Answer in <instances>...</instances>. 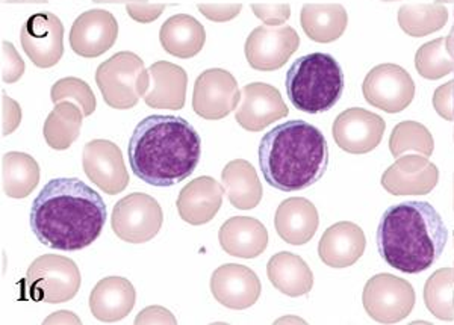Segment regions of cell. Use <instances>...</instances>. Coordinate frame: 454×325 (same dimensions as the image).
I'll list each match as a JSON object with an SVG mask.
<instances>
[{
  "instance_id": "cell-41",
  "label": "cell",
  "mask_w": 454,
  "mask_h": 325,
  "mask_svg": "<svg viewBox=\"0 0 454 325\" xmlns=\"http://www.w3.org/2000/svg\"><path fill=\"white\" fill-rule=\"evenodd\" d=\"M203 16L207 17V20L217 21V23H224V21H231L241 12L243 5L241 4H226V5H211V4H201L197 5Z\"/></svg>"
},
{
  "instance_id": "cell-44",
  "label": "cell",
  "mask_w": 454,
  "mask_h": 325,
  "mask_svg": "<svg viewBox=\"0 0 454 325\" xmlns=\"http://www.w3.org/2000/svg\"><path fill=\"white\" fill-rule=\"evenodd\" d=\"M44 322L46 324H51V322H76V324H81V320H78L72 312H58V313H53L51 318H47Z\"/></svg>"
},
{
  "instance_id": "cell-43",
  "label": "cell",
  "mask_w": 454,
  "mask_h": 325,
  "mask_svg": "<svg viewBox=\"0 0 454 325\" xmlns=\"http://www.w3.org/2000/svg\"><path fill=\"white\" fill-rule=\"evenodd\" d=\"M135 324H176V318L164 307L152 306L138 313Z\"/></svg>"
},
{
  "instance_id": "cell-5",
  "label": "cell",
  "mask_w": 454,
  "mask_h": 325,
  "mask_svg": "<svg viewBox=\"0 0 454 325\" xmlns=\"http://www.w3.org/2000/svg\"><path fill=\"white\" fill-rule=\"evenodd\" d=\"M285 85L295 108L308 114H320L340 102L346 79L335 58L315 52L299 58L289 67Z\"/></svg>"
},
{
  "instance_id": "cell-6",
  "label": "cell",
  "mask_w": 454,
  "mask_h": 325,
  "mask_svg": "<svg viewBox=\"0 0 454 325\" xmlns=\"http://www.w3.org/2000/svg\"><path fill=\"white\" fill-rule=\"evenodd\" d=\"M96 83L105 104L114 109H132L145 97L150 85L145 61L132 52L115 53L98 66Z\"/></svg>"
},
{
  "instance_id": "cell-35",
  "label": "cell",
  "mask_w": 454,
  "mask_h": 325,
  "mask_svg": "<svg viewBox=\"0 0 454 325\" xmlns=\"http://www.w3.org/2000/svg\"><path fill=\"white\" fill-rule=\"evenodd\" d=\"M415 68L419 76L428 81H438L454 72V59L447 49V36L436 38L419 47L415 55Z\"/></svg>"
},
{
  "instance_id": "cell-4",
  "label": "cell",
  "mask_w": 454,
  "mask_h": 325,
  "mask_svg": "<svg viewBox=\"0 0 454 325\" xmlns=\"http://www.w3.org/2000/svg\"><path fill=\"white\" fill-rule=\"evenodd\" d=\"M263 179L284 192L303 191L325 176L329 147L318 128L303 120L276 126L259 144Z\"/></svg>"
},
{
  "instance_id": "cell-10",
  "label": "cell",
  "mask_w": 454,
  "mask_h": 325,
  "mask_svg": "<svg viewBox=\"0 0 454 325\" xmlns=\"http://www.w3.org/2000/svg\"><path fill=\"white\" fill-rule=\"evenodd\" d=\"M368 104L387 114H397L408 108L415 97V83L404 68L382 64L372 68L362 85Z\"/></svg>"
},
{
  "instance_id": "cell-48",
  "label": "cell",
  "mask_w": 454,
  "mask_h": 325,
  "mask_svg": "<svg viewBox=\"0 0 454 325\" xmlns=\"http://www.w3.org/2000/svg\"><path fill=\"white\" fill-rule=\"evenodd\" d=\"M436 4H441V5H444V4H451V5H454V0H434Z\"/></svg>"
},
{
  "instance_id": "cell-9",
  "label": "cell",
  "mask_w": 454,
  "mask_h": 325,
  "mask_svg": "<svg viewBox=\"0 0 454 325\" xmlns=\"http://www.w3.org/2000/svg\"><path fill=\"white\" fill-rule=\"evenodd\" d=\"M162 221L160 203L147 194L134 192L114 206L111 228L124 243L145 244L160 233Z\"/></svg>"
},
{
  "instance_id": "cell-30",
  "label": "cell",
  "mask_w": 454,
  "mask_h": 325,
  "mask_svg": "<svg viewBox=\"0 0 454 325\" xmlns=\"http://www.w3.org/2000/svg\"><path fill=\"white\" fill-rule=\"evenodd\" d=\"M40 182V166L31 155L10 151L2 158V188L11 198H27Z\"/></svg>"
},
{
  "instance_id": "cell-26",
  "label": "cell",
  "mask_w": 454,
  "mask_h": 325,
  "mask_svg": "<svg viewBox=\"0 0 454 325\" xmlns=\"http://www.w3.org/2000/svg\"><path fill=\"white\" fill-rule=\"evenodd\" d=\"M160 42L167 53L181 59H190L201 52L207 42V32L194 17L177 14L160 27Z\"/></svg>"
},
{
  "instance_id": "cell-12",
  "label": "cell",
  "mask_w": 454,
  "mask_h": 325,
  "mask_svg": "<svg viewBox=\"0 0 454 325\" xmlns=\"http://www.w3.org/2000/svg\"><path fill=\"white\" fill-rule=\"evenodd\" d=\"M241 93L232 73L211 68L201 73L194 83L192 109L205 120H222L237 109Z\"/></svg>"
},
{
  "instance_id": "cell-16",
  "label": "cell",
  "mask_w": 454,
  "mask_h": 325,
  "mask_svg": "<svg viewBox=\"0 0 454 325\" xmlns=\"http://www.w3.org/2000/svg\"><path fill=\"white\" fill-rule=\"evenodd\" d=\"M289 114L279 89L262 82L248 83L241 91V104L235 120L248 132H261Z\"/></svg>"
},
{
  "instance_id": "cell-17",
  "label": "cell",
  "mask_w": 454,
  "mask_h": 325,
  "mask_svg": "<svg viewBox=\"0 0 454 325\" xmlns=\"http://www.w3.org/2000/svg\"><path fill=\"white\" fill-rule=\"evenodd\" d=\"M117 36L119 23L109 11H85L73 23L70 46L79 57L98 58L108 52Z\"/></svg>"
},
{
  "instance_id": "cell-14",
  "label": "cell",
  "mask_w": 454,
  "mask_h": 325,
  "mask_svg": "<svg viewBox=\"0 0 454 325\" xmlns=\"http://www.w3.org/2000/svg\"><path fill=\"white\" fill-rule=\"evenodd\" d=\"M20 42L36 67L57 66L64 55V27L52 12H36L21 27Z\"/></svg>"
},
{
  "instance_id": "cell-11",
  "label": "cell",
  "mask_w": 454,
  "mask_h": 325,
  "mask_svg": "<svg viewBox=\"0 0 454 325\" xmlns=\"http://www.w3.org/2000/svg\"><path fill=\"white\" fill-rule=\"evenodd\" d=\"M300 46V36L291 27H259L246 42V58L258 72H274L284 67Z\"/></svg>"
},
{
  "instance_id": "cell-1",
  "label": "cell",
  "mask_w": 454,
  "mask_h": 325,
  "mask_svg": "<svg viewBox=\"0 0 454 325\" xmlns=\"http://www.w3.org/2000/svg\"><path fill=\"white\" fill-rule=\"evenodd\" d=\"M108 217L98 192L79 179H53L32 203L29 222L36 239L53 250L78 251L100 236Z\"/></svg>"
},
{
  "instance_id": "cell-22",
  "label": "cell",
  "mask_w": 454,
  "mask_h": 325,
  "mask_svg": "<svg viewBox=\"0 0 454 325\" xmlns=\"http://www.w3.org/2000/svg\"><path fill=\"white\" fill-rule=\"evenodd\" d=\"M149 74V89L143 97L147 106L171 111L184 108L188 87V74L184 68L171 62L160 61L150 66Z\"/></svg>"
},
{
  "instance_id": "cell-49",
  "label": "cell",
  "mask_w": 454,
  "mask_h": 325,
  "mask_svg": "<svg viewBox=\"0 0 454 325\" xmlns=\"http://www.w3.org/2000/svg\"><path fill=\"white\" fill-rule=\"evenodd\" d=\"M383 2H395V0H383Z\"/></svg>"
},
{
  "instance_id": "cell-51",
  "label": "cell",
  "mask_w": 454,
  "mask_h": 325,
  "mask_svg": "<svg viewBox=\"0 0 454 325\" xmlns=\"http://www.w3.org/2000/svg\"><path fill=\"white\" fill-rule=\"evenodd\" d=\"M2 2H5V0H2Z\"/></svg>"
},
{
  "instance_id": "cell-29",
  "label": "cell",
  "mask_w": 454,
  "mask_h": 325,
  "mask_svg": "<svg viewBox=\"0 0 454 325\" xmlns=\"http://www.w3.org/2000/svg\"><path fill=\"white\" fill-rule=\"evenodd\" d=\"M300 23L312 42L332 43L346 32L348 16L340 4H308L301 10Z\"/></svg>"
},
{
  "instance_id": "cell-23",
  "label": "cell",
  "mask_w": 454,
  "mask_h": 325,
  "mask_svg": "<svg viewBox=\"0 0 454 325\" xmlns=\"http://www.w3.org/2000/svg\"><path fill=\"white\" fill-rule=\"evenodd\" d=\"M318 211L308 198L291 197L280 203L274 217V226L285 243L303 245L309 243L318 230Z\"/></svg>"
},
{
  "instance_id": "cell-39",
  "label": "cell",
  "mask_w": 454,
  "mask_h": 325,
  "mask_svg": "<svg viewBox=\"0 0 454 325\" xmlns=\"http://www.w3.org/2000/svg\"><path fill=\"white\" fill-rule=\"evenodd\" d=\"M434 108L439 117L454 121V79L434 91Z\"/></svg>"
},
{
  "instance_id": "cell-40",
  "label": "cell",
  "mask_w": 454,
  "mask_h": 325,
  "mask_svg": "<svg viewBox=\"0 0 454 325\" xmlns=\"http://www.w3.org/2000/svg\"><path fill=\"white\" fill-rule=\"evenodd\" d=\"M167 5L162 4H147V2H132L126 5V11L130 19L138 23H152L164 12Z\"/></svg>"
},
{
  "instance_id": "cell-33",
  "label": "cell",
  "mask_w": 454,
  "mask_h": 325,
  "mask_svg": "<svg viewBox=\"0 0 454 325\" xmlns=\"http://www.w3.org/2000/svg\"><path fill=\"white\" fill-rule=\"evenodd\" d=\"M424 303L438 320H454L453 269H438L428 277L424 286Z\"/></svg>"
},
{
  "instance_id": "cell-38",
  "label": "cell",
  "mask_w": 454,
  "mask_h": 325,
  "mask_svg": "<svg viewBox=\"0 0 454 325\" xmlns=\"http://www.w3.org/2000/svg\"><path fill=\"white\" fill-rule=\"evenodd\" d=\"M254 16L267 25V27H279L291 17V6L288 4H276V5H252Z\"/></svg>"
},
{
  "instance_id": "cell-7",
  "label": "cell",
  "mask_w": 454,
  "mask_h": 325,
  "mask_svg": "<svg viewBox=\"0 0 454 325\" xmlns=\"http://www.w3.org/2000/svg\"><path fill=\"white\" fill-rule=\"evenodd\" d=\"M21 286L27 298L36 303L61 305L78 294L81 273L72 259L44 254L32 262Z\"/></svg>"
},
{
  "instance_id": "cell-13",
  "label": "cell",
  "mask_w": 454,
  "mask_h": 325,
  "mask_svg": "<svg viewBox=\"0 0 454 325\" xmlns=\"http://www.w3.org/2000/svg\"><path fill=\"white\" fill-rule=\"evenodd\" d=\"M387 123L367 109L350 108L340 112L332 126L336 145L351 155H365L382 143Z\"/></svg>"
},
{
  "instance_id": "cell-19",
  "label": "cell",
  "mask_w": 454,
  "mask_h": 325,
  "mask_svg": "<svg viewBox=\"0 0 454 325\" xmlns=\"http://www.w3.org/2000/svg\"><path fill=\"white\" fill-rule=\"evenodd\" d=\"M439 170L427 158L400 156L382 176V186L393 196H426L438 185Z\"/></svg>"
},
{
  "instance_id": "cell-15",
  "label": "cell",
  "mask_w": 454,
  "mask_h": 325,
  "mask_svg": "<svg viewBox=\"0 0 454 325\" xmlns=\"http://www.w3.org/2000/svg\"><path fill=\"white\" fill-rule=\"evenodd\" d=\"M82 166L88 179L109 196L123 192L129 185L123 153L111 141H90L83 147Z\"/></svg>"
},
{
  "instance_id": "cell-34",
  "label": "cell",
  "mask_w": 454,
  "mask_h": 325,
  "mask_svg": "<svg viewBox=\"0 0 454 325\" xmlns=\"http://www.w3.org/2000/svg\"><path fill=\"white\" fill-rule=\"evenodd\" d=\"M389 150L394 158H400L408 151H415L428 158L434 153V136L430 130L419 121H402L394 128L389 138Z\"/></svg>"
},
{
  "instance_id": "cell-45",
  "label": "cell",
  "mask_w": 454,
  "mask_h": 325,
  "mask_svg": "<svg viewBox=\"0 0 454 325\" xmlns=\"http://www.w3.org/2000/svg\"><path fill=\"white\" fill-rule=\"evenodd\" d=\"M447 49H449L450 55H451L454 59V21L451 31H450L449 35H447Z\"/></svg>"
},
{
  "instance_id": "cell-32",
  "label": "cell",
  "mask_w": 454,
  "mask_h": 325,
  "mask_svg": "<svg viewBox=\"0 0 454 325\" xmlns=\"http://www.w3.org/2000/svg\"><path fill=\"white\" fill-rule=\"evenodd\" d=\"M449 21V10L441 4H409L398 10V25L409 36L421 38L438 32Z\"/></svg>"
},
{
  "instance_id": "cell-21",
  "label": "cell",
  "mask_w": 454,
  "mask_h": 325,
  "mask_svg": "<svg viewBox=\"0 0 454 325\" xmlns=\"http://www.w3.org/2000/svg\"><path fill=\"white\" fill-rule=\"evenodd\" d=\"M224 188L212 177H197L182 190L177 198V211L184 221L201 226L217 215L223 205Z\"/></svg>"
},
{
  "instance_id": "cell-28",
  "label": "cell",
  "mask_w": 454,
  "mask_h": 325,
  "mask_svg": "<svg viewBox=\"0 0 454 325\" xmlns=\"http://www.w3.org/2000/svg\"><path fill=\"white\" fill-rule=\"evenodd\" d=\"M229 202L233 207L248 211L262 200V185L254 166L244 159L231 160L222 173Z\"/></svg>"
},
{
  "instance_id": "cell-46",
  "label": "cell",
  "mask_w": 454,
  "mask_h": 325,
  "mask_svg": "<svg viewBox=\"0 0 454 325\" xmlns=\"http://www.w3.org/2000/svg\"><path fill=\"white\" fill-rule=\"evenodd\" d=\"M96 4H132V2H147V0H93Z\"/></svg>"
},
{
  "instance_id": "cell-24",
  "label": "cell",
  "mask_w": 454,
  "mask_h": 325,
  "mask_svg": "<svg viewBox=\"0 0 454 325\" xmlns=\"http://www.w3.org/2000/svg\"><path fill=\"white\" fill-rule=\"evenodd\" d=\"M218 241L229 256L254 259L269 245V232L256 218H229L218 233Z\"/></svg>"
},
{
  "instance_id": "cell-31",
  "label": "cell",
  "mask_w": 454,
  "mask_h": 325,
  "mask_svg": "<svg viewBox=\"0 0 454 325\" xmlns=\"http://www.w3.org/2000/svg\"><path fill=\"white\" fill-rule=\"evenodd\" d=\"M82 109L70 100L59 102L44 123V138L51 149L67 150L82 129Z\"/></svg>"
},
{
  "instance_id": "cell-52",
  "label": "cell",
  "mask_w": 454,
  "mask_h": 325,
  "mask_svg": "<svg viewBox=\"0 0 454 325\" xmlns=\"http://www.w3.org/2000/svg\"><path fill=\"white\" fill-rule=\"evenodd\" d=\"M453 271H454V269H453Z\"/></svg>"
},
{
  "instance_id": "cell-50",
  "label": "cell",
  "mask_w": 454,
  "mask_h": 325,
  "mask_svg": "<svg viewBox=\"0 0 454 325\" xmlns=\"http://www.w3.org/2000/svg\"><path fill=\"white\" fill-rule=\"evenodd\" d=\"M453 188H454V185H453ZM453 207H454V198H453Z\"/></svg>"
},
{
  "instance_id": "cell-3",
  "label": "cell",
  "mask_w": 454,
  "mask_h": 325,
  "mask_svg": "<svg viewBox=\"0 0 454 325\" xmlns=\"http://www.w3.org/2000/svg\"><path fill=\"white\" fill-rule=\"evenodd\" d=\"M449 230L427 202H404L383 213L377 247L389 267L406 274L423 273L441 258Z\"/></svg>"
},
{
  "instance_id": "cell-2",
  "label": "cell",
  "mask_w": 454,
  "mask_h": 325,
  "mask_svg": "<svg viewBox=\"0 0 454 325\" xmlns=\"http://www.w3.org/2000/svg\"><path fill=\"white\" fill-rule=\"evenodd\" d=\"M201 155L200 135L182 117L150 115L135 128L129 164L137 177L158 188L192 176Z\"/></svg>"
},
{
  "instance_id": "cell-42",
  "label": "cell",
  "mask_w": 454,
  "mask_h": 325,
  "mask_svg": "<svg viewBox=\"0 0 454 325\" xmlns=\"http://www.w3.org/2000/svg\"><path fill=\"white\" fill-rule=\"evenodd\" d=\"M21 120V109L11 100L5 93L2 94V135L6 136L19 128Z\"/></svg>"
},
{
  "instance_id": "cell-20",
  "label": "cell",
  "mask_w": 454,
  "mask_h": 325,
  "mask_svg": "<svg viewBox=\"0 0 454 325\" xmlns=\"http://www.w3.org/2000/svg\"><path fill=\"white\" fill-rule=\"evenodd\" d=\"M367 247L365 233L350 221L336 222L318 243V256L327 267L347 268L356 264Z\"/></svg>"
},
{
  "instance_id": "cell-47",
  "label": "cell",
  "mask_w": 454,
  "mask_h": 325,
  "mask_svg": "<svg viewBox=\"0 0 454 325\" xmlns=\"http://www.w3.org/2000/svg\"><path fill=\"white\" fill-rule=\"evenodd\" d=\"M49 0H5L4 4H47Z\"/></svg>"
},
{
  "instance_id": "cell-27",
  "label": "cell",
  "mask_w": 454,
  "mask_h": 325,
  "mask_svg": "<svg viewBox=\"0 0 454 325\" xmlns=\"http://www.w3.org/2000/svg\"><path fill=\"white\" fill-rule=\"evenodd\" d=\"M267 275L276 290L293 298L309 294L314 286V274L309 265L297 254L288 251L274 254L270 259Z\"/></svg>"
},
{
  "instance_id": "cell-8",
  "label": "cell",
  "mask_w": 454,
  "mask_h": 325,
  "mask_svg": "<svg viewBox=\"0 0 454 325\" xmlns=\"http://www.w3.org/2000/svg\"><path fill=\"white\" fill-rule=\"evenodd\" d=\"M362 303L372 320L395 324L411 315L415 306V290L408 280L393 274H377L365 284Z\"/></svg>"
},
{
  "instance_id": "cell-36",
  "label": "cell",
  "mask_w": 454,
  "mask_h": 325,
  "mask_svg": "<svg viewBox=\"0 0 454 325\" xmlns=\"http://www.w3.org/2000/svg\"><path fill=\"white\" fill-rule=\"evenodd\" d=\"M51 98L53 104H59L64 100L74 102L82 109L85 117H90L96 111V96L90 85L78 78L59 79L51 89Z\"/></svg>"
},
{
  "instance_id": "cell-37",
  "label": "cell",
  "mask_w": 454,
  "mask_h": 325,
  "mask_svg": "<svg viewBox=\"0 0 454 325\" xmlns=\"http://www.w3.org/2000/svg\"><path fill=\"white\" fill-rule=\"evenodd\" d=\"M25 62L11 43H2V81L14 83L23 76Z\"/></svg>"
},
{
  "instance_id": "cell-25",
  "label": "cell",
  "mask_w": 454,
  "mask_h": 325,
  "mask_svg": "<svg viewBox=\"0 0 454 325\" xmlns=\"http://www.w3.org/2000/svg\"><path fill=\"white\" fill-rule=\"evenodd\" d=\"M137 292L129 280L106 277L100 280L90 295V309L102 322H115L129 315L134 309Z\"/></svg>"
},
{
  "instance_id": "cell-18",
  "label": "cell",
  "mask_w": 454,
  "mask_h": 325,
  "mask_svg": "<svg viewBox=\"0 0 454 325\" xmlns=\"http://www.w3.org/2000/svg\"><path fill=\"white\" fill-rule=\"evenodd\" d=\"M211 290L220 305L233 310L248 309L261 297V280L248 267L226 264L212 274Z\"/></svg>"
}]
</instances>
